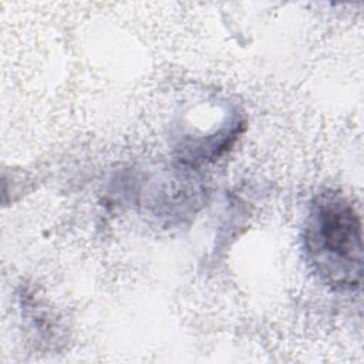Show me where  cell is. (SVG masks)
Returning a JSON list of instances; mask_svg holds the SVG:
<instances>
[{
    "label": "cell",
    "mask_w": 364,
    "mask_h": 364,
    "mask_svg": "<svg viewBox=\"0 0 364 364\" xmlns=\"http://www.w3.org/2000/svg\"><path fill=\"white\" fill-rule=\"evenodd\" d=\"M306 247L320 276L331 286L354 289L363 274L361 220L338 193H320L311 203Z\"/></svg>",
    "instance_id": "6da1fadb"
}]
</instances>
